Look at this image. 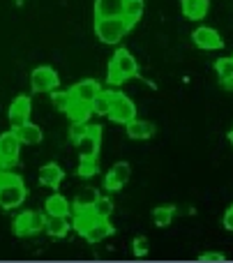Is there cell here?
<instances>
[{"label": "cell", "mask_w": 233, "mask_h": 263, "mask_svg": "<svg viewBox=\"0 0 233 263\" xmlns=\"http://www.w3.org/2000/svg\"><path fill=\"white\" fill-rule=\"evenodd\" d=\"M65 114H67V118L72 120V123H88L92 116V109L88 102H81V100H72L69 102V106L65 109Z\"/></svg>", "instance_id": "d6986e66"}, {"label": "cell", "mask_w": 233, "mask_h": 263, "mask_svg": "<svg viewBox=\"0 0 233 263\" xmlns=\"http://www.w3.org/2000/svg\"><path fill=\"white\" fill-rule=\"evenodd\" d=\"M97 219V215L92 213V208H74V229L79 233H83L92 222Z\"/></svg>", "instance_id": "d4e9b609"}, {"label": "cell", "mask_w": 233, "mask_h": 263, "mask_svg": "<svg viewBox=\"0 0 233 263\" xmlns=\"http://www.w3.org/2000/svg\"><path fill=\"white\" fill-rule=\"evenodd\" d=\"M111 95V106H109V118L113 120V123L118 125H127L129 120L137 118V106H134V102L129 100L125 92L120 90H109Z\"/></svg>", "instance_id": "3957f363"}, {"label": "cell", "mask_w": 233, "mask_h": 263, "mask_svg": "<svg viewBox=\"0 0 233 263\" xmlns=\"http://www.w3.org/2000/svg\"><path fill=\"white\" fill-rule=\"evenodd\" d=\"M143 9H146V3L143 0H125L123 3V14L120 16L129 23V28H134L143 16Z\"/></svg>", "instance_id": "ffe728a7"}, {"label": "cell", "mask_w": 233, "mask_h": 263, "mask_svg": "<svg viewBox=\"0 0 233 263\" xmlns=\"http://www.w3.org/2000/svg\"><path fill=\"white\" fill-rule=\"evenodd\" d=\"M199 261L201 263H222V261H226V256L222 254V252H203V254L199 256Z\"/></svg>", "instance_id": "d6a6232c"}, {"label": "cell", "mask_w": 233, "mask_h": 263, "mask_svg": "<svg viewBox=\"0 0 233 263\" xmlns=\"http://www.w3.org/2000/svg\"><path fill=\"white\" fill-rule=\"evenodd\" d=\"M16 3H21V0H16Z\"/></svg>", "instance_id": "d590c367"}, {"label": "cell", "mask_w": 233, "mask_h": 263, "mask_svg": "<svg viewBox=\"0 0 233 263\" xmlns=\"http://www.w3.org/2000/svg\"><path fill=\"white\" fill-rule=\"evenodd\" d=\"M100 90H102V86H100V81H95V79H83V81L74 83V86L69 88L72 100H81V102H88V104H90L92 97H95Z\"/></svg>", "instance_id": "4fadbf2b"}, {"label": "cell", "mask_w": 233, "mask_h": 263, "mask_svg": "<svg viewBox=\"0 0 233 263\" xmlns=\"http://www.w3.org/2000/svg\"><path fill=\"white\" fill-rule=\"evenodd\" d=\"M83 238H86L88 242H102L104 238H109V236H113V227H111V222L109 219H102V217H97L95 222L90 224V227L86 229V231L81 233Z\"/></svg>", "instance_id": "9a60e30c"}, {"label": "cell", "mask_w": 233, "mask_h": 263, "mask_svg": "<svg viewBox=\"0 0 233 263\" xmlns=\"http://www.w3.org/2000/svg\"><path fill=\"white\" fill-rule=\"evenodd\" d=\"M132 30L123 16H104L95 18V35L102 44H118L127 32Z\"/></svg>", "instance_id": "7a4b0ae2"}, {"label": "cell", "mask_w": 233, "mask_h": 263, "mask_svg": "<svg viewBox=\"0 0 233 263\" xmlns=\"http://www.w3.org/2000/svg\"><path fill=\"white\" fill-rule=\"evenodd\" d=\"M12 229L18 238L37 236V233L44 231V215L37 213V210H23V213H18L14 217Z\"/></svg>", "instance_id": "5b68a950"}, {"label": "cell", "mask_w": 233, "mask_h": 263, "mask_svg": "<svg viewBox=\"0 0 233 263\" xmlns=\"http://www.w3.org/2000/svg\"><path fill=\"white\" fill-rule=\"evenodd\" d=\"M229 143H231V145H233V129H231V132H229Z\"/></svg>", "instance_id": "e575fe53"}, {"label": "cell", "mask_w": 233, "mask_h": 263, "mask_svg": "<svg viewBox=\"0 0 233 263\" xmlns=\"http://www.w3.org/2000/svg\"><path fill=\"white\" fill-rule=\"evenodd\" d=\"M28 199V187L23 182L21 176L12 178L9 182L0 185V208L5 210H14Z\"/></svg>", "instance_id": "277c9868"}, {"label": "cell", "mask_w": 233, "mask_h": 263, "mask_svg": "<svg viewBox=\"0 0 233 263\" xmlns=\"http://www.w3.org/2000/svg\"><path fill=\"white\" fill-rule=\"evenodd\" d=\"M14 132H16L21 145H40L42 141H44V132H42V127L40 125H35V123H30V120L23 123L21 127H16Z\"/></svg>", "instance_id": "e0dca14e"}, {"label": "cell", "mask_w": 233, "mask_h": 263, "mask_svg": "<svg viewBox=\"0 0 233 263\" xmlns=\"http://www.w3.org/2000/svg\"><path fill=\"white\" fill-rule=\"evenodd\" d=\"M90 208H92V213H95L97 217L109 219L111 215H113V208H115V205H113V201H111V196H102V194H100V196L95 199V203L90 205Z\"/></svg>", "instance_id": "4316f807"}, {"label": "cell", "mask_w": 233, "mask_h": 263, "mask_svg": "<svg viewBox=\"0 0 233 263\" xmlns=\"http://www.w3.org/2000/svg\"><path fill=\"white\" fill-rule=\"evenodd\" d=\"M30 114H32L30 97H26V95L14 97V102L9 104V109H7V118H9L12 129H16V127H21L23 123H28V120H30Z\"/></svg>", "instance_id": "9c48e42d"}, {"label": "cell", "mask_w": 233, "mask_h": 263, "mask_svg": "<svg viewBox=\"0 0 233 263\" xmlns=\"http://www.w3.org/2000/svg\"><path fill=\"white\" fill-rule=\"evenodd\" d=\"M97 196H100V192H97L95 187H83L76 194V199H74V208H90Z\"/></svg>", "instance_id": "83f0119b"}, {"label": "cell", "mask_w": 233, "mask_h": 263, "mask_svg": "<svg viewBox=\"0 0 233 263\" xmlns=\"http://www.w3.org/2000/svg\"><path fill=\"white\" fill-rule=\"evenodd\" d=\"M231 58H233V55H231Z\"/></svg>", "instance_id": "8d00e7d4"}, {"label": "cell", "mask_w": 233, "mask_h": 263, "mask_svg": "<svg viewBox=\"0 0 233 263\" xmlns=\"http://www.w3.org/2000/svg\"><path fill=\"white\" fill-rule=\"evenodd\" d=\"M100 143H102V127L90 125L88 134L76 143L79 157H100Z\"/></svg>", "instance_id": "8fae6325"}, {"label": "cell", "mask_w": 233, "mask_h": 263, "mask_svg": "<svg viewBox=\"0 0 233 263\" xmlns=\"http://www.w3.org/2000/svg\"><path fill=\"white\" fill-rule=\"evenodd\" d=\"M69 102H72V92H69V90H60V88L51 90V104H53L58 111H65V109H67Z\"/></svg>", "instance_id": "f1b7e54d"}, {"label": "cell", "mask_w": 233, "mask_h": 263, "mask_svg": "<svg viewBox=\"0 0 233 263\" xmlns=\"http://www.w3.org/2000/svg\"><path fill=\"white\" fill-rule=\"evenodd\" d=\"M58 86H60V77L53 67H49V65H40V67L32 69V74H30L32 92H51Z\"/></svg>", "instance_id": "52a82bcc"}, {"label": "cell", "mask_w": 233, "mask_h": 263, "mask_svg": "<svg viewBox=\"0 0 233 263\" xmlns=\"http://www.w3.org/2000/svg\"><path fill=\"white\" fill-rule=\"evenodd\" d=\"M139 77V63L127 49H118L109 60L106 67V81L111 86H120V83L129 81V79Z\"/></svg>", "instance_id": "6da1fadb"}, {"label": "cell", "mask_w": 233, "mask_h": 263, "mask_svg": "<svg viewBox=\"0 0 233 263\" xmlns=\"http://www.w3.org/2000/svg\"><path fill=\"white\" fill-rule=\"evenodd\" d=\"M88 129H90V125H88V123H72V125H69V141L76 145L79 141L88 134Z\"/></svg>", "instance_id": "4dcf8cb0"}, {"label": "cell", "mask_w": 233, "mask_h": 263, "mask_svg": "<svg viewBox=\"0 0 233 263\" xmlns=\"http://www.w3.org/2000/svg\"><path fill=\"white\" fill-rule=\"evenodd\" d=\"M69 210H72V205H69V201L65 199L63 194H51L49 199L44 201V213L46 215H60V217H67Z\"/></svg>", "instance_id": "44dd1931"}, {"label": "cell", "mask_w": 233, "mask_h": 263, "mask_svg": "<svg viewBox=\"0 0 233 263\" xmlns=\"http://www.w3.org/2000/svg\"><path fill=\"white\" fill-rule=\"evenodd\" d=\"M125 0H95V18L120 16Z\"/></svg>", "instance_id": "7402d4cb"}, {"label": "cell", "mask_w": 233, "mask_h": 263, "mask_svg": "<svg viewBox=\"0 0 233 263\" xmlns=\"http://www.w3.org/2000/svg\"><path fill=\"white\" fill-rule=\"evenodd\" d=\"M69 222L67 217H60V215H46L44 219V231L49 233L51 238H65L69 233Z\"/></svg>", "instance_id": "ac0fdd59"}, {"label": "cell", "mask_w": 233, "mask_h": 263, "mask_svg": "<svg viewBox=\"0 0 233 263\" xmlns=\"http://www.w3.org/2000/svg\"><path fill=\"white\" fill-rule=\"evenodd\" d=\"M109 106H111V95L109 90H100L90 102V109L92 116H106L109 114Z\"/></svg>", "instance_id": "484cf974"}, {"label": "cell", "mask_w": 233, "mask_h": 263, "mask_svg": "<svg viewBox=\"0 0 233 263\" xmlns=\"http://www.w3.org/2000/svg\"><path fill=\"white\" fill-rule=\"evenodd\" d=\"M132 250H134V256H146L148 254V250H150V245H148V240L143 236H137L134 238V242H132Z\"/></svg>", "instance_id": "1f68e13d"}, {"label": "cell", "mask_w": 233, "mask_h": 263, "mask_svg": "<svg viewBox=\"0 0 233 263\" xmlns=\"http://www.w3.org/2000/svg\"><path fill=\"white\" fill-rule=\"evenodd\" d=\"M18 155H21V141L16 132L9 129L0 134V168H12L18 162Z\"/></svg>", "instance_id": "8992f818"}, {"label": "cell", "mask_w": 233, "mask_h": 263, "mask_svg": "<svg viewBox=\"0 0 233 263\" xmlns=\"http://www.w3.org/2000/svg\"><path fill=\"white\" fill-rule=\"evenodd\" d=\"M125 129H127L129 139H134V141H148L155 134V125H152L150 120H141V118L129 120V123L125 125Z\"/></svg>", "instance_id": "2e32d148"}, {"label": "cell", "mask_w": 233, "mask_h": 263, "mask_svg": "<svg viewBox=\"0 0 233 263\" xmlns=\"http://www.w3.org/2000/svg\"><path fill=\"white\" fill-rule=\"evenodd\" d=\"M192 42H194V46H199L201 51L224 49V40H222V35L210 26H199L197 30L192 32Z\"/></svg>", "instance_id": "ba28073f"}, {"label": "cell", "mask_w": 233, "mask_h": 263, "mask_svg": "<svg viewBox=\"0 0 233 263\" xmlns=\"http://www.w3.org/2000/svg\"><path fill=\"white\" fill-rule=\"evenodd\" d=\"M180 9H183V16L189 21H201L208 16V9H210V0H180Z\"/></svg>", "instance_id": "5bb4252c"}, {"label": "cell", "mask_w": 233, "mask_h": 263, "mask_svg": "<svg viewBox=\"0 0 233 263\" xmlns=\"http://www.w3.org/2000/svg\"><path fill=\"white\" fill-rule=\"evenodd\" d=\"M63 180H65V171H63V166H60V164L49 162V164H44V166L40 168V182L44 187L58 190V187L63 185Z\"/></svg>", "instance_id": "7c38bea8"}, {"label": "cell", "mask_w": 233, "mask_h": 263, "mask_svg": "<svg viewBox=\"0 0 233 263\" xmlns=\"http://www.w3.org/2000/svg\"><path fill=\"white\" fill-rule=\"evenodd\" d=\"M129 176H132V166L127 162H115L104 176V190L106 192H120L127 185Z\"/></svg>", "instance_id": "30bf717a"}, {"label": "cell", "mask_w": 233, "mask_h": 263, "mask_svg": "<svg viewBox=\"0 0 233 263\" xmlns=\"http://www.w3.org/2000/svg\"><path fill=\"white\" fill-rule=\"evenodd\" d=\"M222 224H224L226 231H231V233H233V203L229 205V208H226L224 217H222Z\"/></svg>", "instance_id": "836d02e7"}, {"label": "cell", "mask_w": 233, "mask_h": 263, "mask_svg": "<svg viewBox=\"0 0 233 263\" xmlns=\"http://www.w3.org/2000/svg\"><path fill=\"white\" fill-rule=\"evenodd\" d=\"M215 72H217L222 88L233 90V58H220L215 63Z\"/></svg>", "instance_id": "603a6c76"}, {"label": "cell", "mask_w": 233, "mask_h": 263, "mask_svg": "<svg viewBox=\"0 0 233 263\" xmlns=\"http://www.w3.org/2000/svg\"><path fill=\"white\" fill-rule=\"evenodd\" d=\"M97 173V157H79V176L92 178Z\"/></svg>", "instance_id": "f546056e"}, {"label": "cell", "mask_w": 233, "mask_h": 263, "mask_svg": "<svg viewBox=\"0 0 233 263\" xmlns=\"http://www.w3.org/2000/svg\"><path fill=\"white\" fill-rule=\"evenodd\" d=\"M152 224H155V227H169L171 222H173V217H176V208L173 205H157L155 210H152Z\"/></svg>", "instance_id": "cb8c5ba5"}]
</instances>
